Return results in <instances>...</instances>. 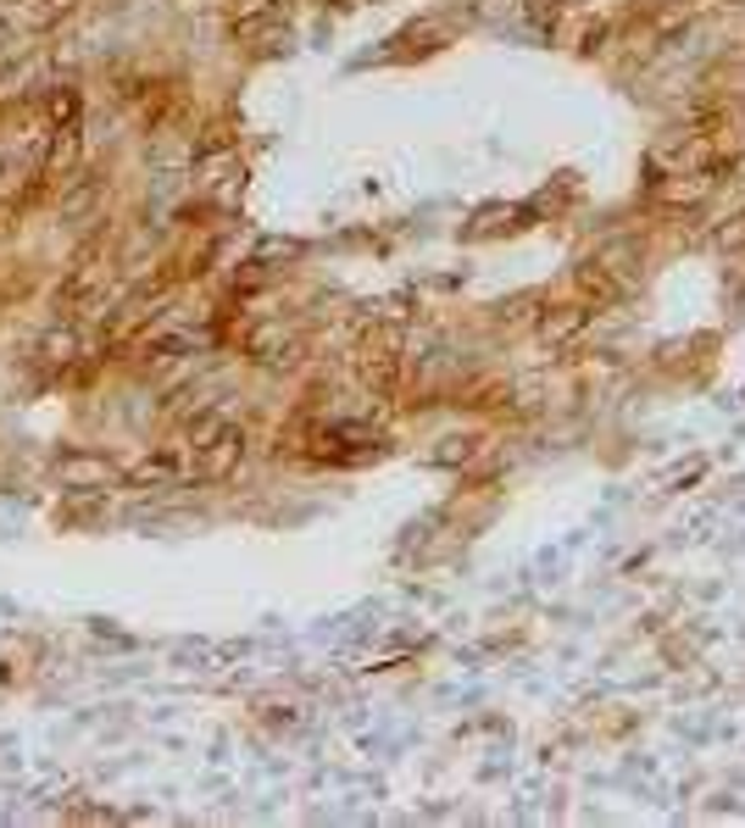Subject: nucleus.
I'll list each match as a JSON object with an SVG mask.
<instances>
[{
    "label": "nucleus",
    "mask_w": 745,
    "mask_h": 828,
    "mask_svg": "<svg viewBox=\"0 0 745 828\" xmlns=\"http://www.w3.org/2000/svg\"><path fill=\"white\" fill-rule=\"evenodd\" d=\"M473 451H478V440H445V451H440L434 462H467Z\"/></svg>",
    "instance_id": "11"
},
{
    "label": "nucleus",
    "mask_w": 745,
    "mask_h": 828,
    "mask_svg": "<svg viewBox=\"0 0 745 828\" xmlns=\"http://www.w3.org/2000/svg\"><path fill=\"white\" fill-rule=\"evenodd\" d=\"M245 456V429L239 423H223V418H201L195 434H190V462H195V478H228Z\"/></svg>",
    "instance_id": "1"
},
{
    "label": "nucleus",
    "mask_w": 745,
    "mask_h": 828,
    "mask_svg": "<svg viewBox=\"0 0 745 828\" xmlns=\"http://www.w3.org/2000/svg\"><path fill=\"white\" fill-rule=\"evenodd\" d=\"M362 384L368 389H379V395H390L395 389V378H400V356H395V345L390 340H379V345H362Z\"/></svg>",
    "instance_id": "4"
},
{
    "label": "nucleus",
    "mask_w": 745,
    "mask_h": 828,
    "mask_svg": "<svg viewBox=\"0 0 745 828\" xmlns=\"http://www.w3.org/2000/svg\"><path fill=\"white\" fill-rule=\"evenodd\" d=\"M585 322H590V311H585V306H556V311H545V317H540V340H545V345H567Z\"/></svg>",
    "instance_id": "7"
},
{
    "label": "nucleus",
    "mask_w": 745,
    "mask_h": 828,
    "mask_svg": "<svg viewBox=\"0 0 745 828\" xmlns=\"http://www.w3.org/2000/svg\"><path fill=\"white\" fill-rule=\"evenodd\" d=\"M45 112L56 117V128H67V123L78 117V95H72V90H56V95L45 101Z\"/></svg>",
    "instance_id": "9"
},
{
    "label": "nucleus",
    "mask_w": 745,
    "mask_h": 828,
    "mask_svg": "<svg viewBox=\"0 0 745 828\" xmlns=\"http://www.w3.org/2000/svg\"><path fill=\"white\" fill-rule=\"evenodd\" d=\"M228 7H234V29L239 34H262L284 12V0H228Z\"/></svg>",
    "instance_id": "8"
},
{
    "label": "nucleus",
    "mask_w": 745,
    "mask_h": 828,
    "mask_svg": "<svg viewBox=\"0 0 745 828\" xmlns=\"http://www.w3.org/2000/svg\"><path fill=\"white\" fill-rule=\"evenodd\" d=\"M723 245H734V251H740V245H745V212L734 217V228H723Z\"/></svg>",
    "instance_id": "12"
},
{
    "label": "nucleus",
    "mask_w": 745,
    "mask_h": 828,
    "mask_svg": "<svg viewBox=\"0 0 745 828\" xmlns=\"http://www.w3.org/2000/svg\"><path fill=\"white\" fill-rule=\"evenodd\" d=\"M190 473H195L190 451H150L145 462L128 467V484H134V489H173V484H184Z\"/></svg>",
    "instance_id": "2"
},
{
    "label": "nucleus",
    "mask_w": 745,
    "mask_h": 828,
    "mask_svg": "<svg viewBox=\"0 0 745 828\" xmlns=\"http://www.w3.org/2000/svg\"><path fill=\"white\" fill-rule=\"evenodd\" d=\"M72 351H78V340L67 334V328H61V334H50V340H45V356H50V362H72Z\"/></svg>",
    "instance_id": "10"
},
{
    "label": "nucleus",
    "mask_w": 745,
    "mask_h": 828,
    "mask_svg": "<svg viewBox=\"0 0 745 828\" xmlns=\"http://www.w3.org/2000/svg\"><path fill=\"white\" fill-rule=\"evenodd\" d=\"M12 56V23H0V61Z\"/></svg>",
    "instance_id": "13"
},
{
    "label": "nucleus",
    "mask_w": 745,
    "mask_h": 828,
    "mask_svg": "<svg viewBox=\"0 0 745 828\" xmlns=\"http://www.w3.org/2000/svg\"><path fill=\"white\" fill-rule=\"evenodd\" d=\"M78 150H84V145H78V128H72V123L56 128V134H50V150H45V161H39V179H45V184L67 179V173L78 168Z\"/></svg>",
    "instance_id": "6"
},
{
    "label": "nucleus",
    "mask_w": 745,
    "mask_h": 828,
    "mask_svg": "<svg viewBox=\"0 0 745 828\" xmlns=\"http://www.w3.org/2000/svg\"><path fill=\"white\" fill-rule=\"evenodd\" d=\"M56 478H61V489L95 495V489H106V484L117 478V467H112L106 456H90V451H67V456L56 462Z\"/></svg>",
    "instance_id": "3"
},
{
    "label": "nucleus",
    "mask_w": 745,
    "mask_h": 828,
    "mask_svg": "<svg viewBox=\"0 0 745 828\" xmlns=\"http://www.w3.org/2000/svg\"><path fill=\"white\" fill-rule=\"evenodd\" d=\"M251 356L257 362H268V367H290L295 356H301V334H290V328H257L251 334Z\"/></svg>",
    "instance_id": "5"
}]
</instances>
